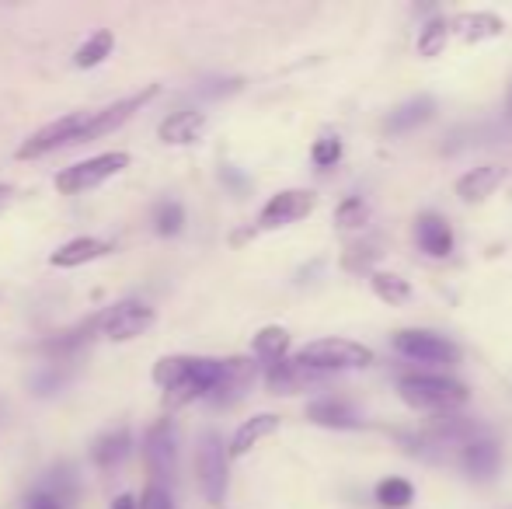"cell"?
<instances>
[{"instance_id": "6da1fadb", "label": "cell", "mask_w": 512, "mask_h": 509, "mask_svg": "<svg viewBox=\"0 0 512 509\" xmlns=\"http://www.w3.org/2000/svg\"><path fill=\"white\" fill-rule=\"evenodd\" d=\"M154 381L164 391V408H182L206 398L213 384L220 381V360L206 356H164L154 367Z\"/></svg>"}, {"instance_id": "7a4b0ae2", "label": "cell", "mask_w": 512, "mask_h": 509, "mask_svg": "<svg viewBox=\"0 0 512 509\" xmlns=\"http://www.w3.org/2000/svg\"><path fill=\"white\" fill-rule=\"evenodd\" d=\"M401 401L411 408H422V412H450L467 401V387L450 377H432V374H415L405 377L398 384Z\"/></svg>"}, {"instance_id": "3957f363", "label": "cell", "mask_w": 512, "mask_h": 509, "mask_svg": "<svg viewBox=\"0 0 512 509\" xmlns=\"http://www.w3.org/2000/svg\"><path fill=\"white\" fill-rule=\"evenodd\" d=\"M129 164H133V157H129L126 150H108V154L88 157V161L63 168L60 175L53 178V185H56V192H60V196H81V192L98 189V185L108 182L112 175L126 171Z\"/></svg>"}, {"instance_id": "277c9868", "label": "cell", "mask_w": 512, "mask_h": 509, "mask_svg": "<svg viewBox=\"0 0 512 509\" xmlns=\"http://www.w3.org/2000/svg\"><path fill=\"white\" fill-rule=\"evenodd\" d=\"M143 461H147V471L157 485H175V475H178V429H175V419H157L154 426L147 429L143 436Z\"/></svg>"}, {"instance_id": "5b68a950", "label": "cell", "mask_w": 512, "mask_h": 509, "mask_svg": "<svg viewBox=\"0 0 512 509\" xmlns=\"http://www.w3.org/2000/svg\"><path fill=\"white\" fill-rule=\"evenodd\" d=\"M297 363L317 370V374H324V370H349V367L363 370L373 363V353L363 342H352V339H317L300 349Z\"/></svg>"}, {"instance_id": "8992f818", "label": "cell", "mask_w": 512, "mask_h": 509, "mask_svg": "<svg viewBox=\"0 0 512 509\" xmlns=\"http://www.w3.org/2000/svg\"><path fill=\"white\" fill-rule=\"evenodd\" d=\"M227 443L216 429H206L199 436V450H196V475H199V489L213 506H220L227 499Z\"/></svg>"}, {"instance_id": "52a82bcc", "label": "cell", "mask_w": 512, "mask_h": 509, "mask_svg": "<svg viewBox=\"0 0 512 509\" xmlns=\"http://www.w3.org/2000/svg\"><path fill=\"white\" fill-rule=\"evenodd\" d=\"M84 126H88V112H70L56 123H46L18 147V161H35V157H46L60 147L84 143Z\"/></svg>"}, {"instance_id": "ba28073f", "label": "cell", "mask_w": 512, "mask_h": 509, "mask_svg": "<svg viewBox=\"0 0 512 509\" xmlns=\"http://www.w3.org/2000/svg\"><path fill=\"white\" fill-rule=\"evenodd\" d=\"M154 321H157V314L150 304H143V300H122V304L105 307L102 328H98V332L112 342H133V339H140L143 332H150Z\"/></svg>"}, {"instance_id": "9c48e42d", "label": "cell", "mask_w": 512, "mask_h": 509, "mask_svg": "<svg viewBox=\"0 0 512 509\" xmlns=\"http://www.w3.org/2000/svg\"><path fill=\"white\" fill-rule=\"evenodd\" d=\"M394 349L401 356L415 363H439V367H453L460 360V349L450 339L436 332H425V328H405V332L394 335Z\"/></svg>"}, {"instance_id": "30bf717a", "label": "cell", "mask_w": 512, "mask_h": 509, "mask_svg": "<svg viewBox=\"0 0 512 509\" xmlns=\"http://www.w3.org/2000/svg\"><path fill=\"white\" fill-rule=\"evenodd\" d=\"M157 84H150V88H143V91H136V95H129V98H119L115 105H105V109H95V112H88V126H84V140H98V136H108V133H115L122 123H129V119L136 116V112L143 109L147 102H154L157 98Z\"/></svg>"}, {"instance_id": "8fae6325", "label": "cell", "mask_w": 512, "mask_h": 509, "mask_svg": "<svg viewBox=\"0 0 512 509\" xmlns=\"http://www.w3.org/2000/svg\"><path fill=\"white\" fill-rule=\"evenodd\" d=\"M314 203H317V199H314V192H310V189H283L262 206V213H258V224H262L265 231L297 224V220L310 217Z\"/></svg>"}, {"instance_id": "7c38bea8", "label": "cell", "mask_w": 512, "mask_h": 509, "mask_svg": "<svg viewBox=\"0 0 512 509\" xmlns=\"http://www.w3.org/2000/svg\"><path fill=\"white\" fill-rule=\"evenodd\" d=\"M255 374H258L255 360H244V356L220 360V381L213 384V391L206 394V401H213V405H234V401L251 387Z\"/></svg>"}, {"instance_id": "4fadbf2b", "label": "cell", "mask_w": 512, "mask_h": 509, "mask_svg": "<svg viewBox=\"0 0 512 509\" xmlns=\"http://www.w3.org/2000/svg\"><path fill=\"white\" fill-rule=\"evenodd\" d=\"M206 133V116L199 109H182V112H171L161 126H157V136L171 147H189L196 143L199 136Z\"/></svg>"}, {"instance_id": "5bb4252c", "label": "cell", "mask_w": 512, "mask_h": 509, "mask_svg": "<svg viewBox=\"0 0 512 509\" xmlns=\"http://www.w3.org/2000/svg\"><path fill=\"white\" fill-rule=\"evenodd\" d=\"M502 182H506V168H499V164H478V168H471L467 175H460L457 196L464 199V203H485Z\"/></svg>"}, {"instance_id": "9a60e30c", "label": "cell", "mask_w": 512, "mask_h": 509, "mask_svg": "<svg viewBox=\"0 0 512 509\" xmlns=\"http://www.w3.org/2000/svg\"><path fill=\"white\" fill-rule=\"evenodd\" d=\"M112 252V241L105 238H74L67 241V245H60L53 255H49V265H56V269H77V265H88L95 262V258H105Z\"/></svg>"}, {"instance_id": "2e32d148", "label": "cell", "mask_w": 512, "mask_h": 509, "mask_svg": "<svg viewBox=\"0 0 512 509\" xmlns=\"http://www.w3.org/2000/svg\"><path fill=\"white\" fill-rule=\"evenodd\" d=\"M415 241H418V248L432 258H446L453 252L450 224H446L443 217H436V213H422V217L415 220Z\"/></svg>"}, {"instance_id": "e0dca14e", "label": "cell", "mask_w": 512, "mask_h": 509, "mask_svg": "<svg viewBox=\"0 0 512 509\" xmlns=\"http://www.w3.org/2000/svg\"><path fill=\"white\" fill-rule=\"evenodd\" d=\"M450 32H457L464 42H485V39H499L506 32V21L492 11H464L460 18L450 21Z\"/></svg>"}, {"instance_id": "ac0fdd59", "label": "cell", "mask_w": 512, "mask_h": 509, "mask_svg": "<svg viewBox=\"0 0 512 509\" xmlns=\"http://www.w3.org/2000/svg\"><path fill=\"white\" fill-rule=\"evenodd\" d=\"M265 381H269L276 394H297L317 381V370H310L297 360H279L265 367Z\"/></svg>"}, {"instance_id": "d6986e66", "label": "cell", "mask_w": 512, "mask_h": 509, "mask_svg": "<svg viewBox=\"0 0 512 509\" xmlns=\"http://www.w3.org/2000/svg\"><path fill=\"white\" fill-rule=\"evenodd\" d=\"M276 429H279V415H272V412L251 415V419H244V422H241V429L234 433L227 457H244V454H251V450H255L258 443L265 440V436L276 433Z\"/></svg>"}, {"instance_id": "ffe728a7", "label": "cell", "mask_w": 512, "mask_h": 509, "mask_svg": "<svg viewBox=\"0 0 512 509\" xmlns=\"http://www.w3.org/2000/svg\"><path fill=\"white\" fill-rule=\"evenodd\" d=\"M129 450H133V436H129V429L126 426L108 429V433H102L95 443H91V461H95L102 471H115L129 457Z\"/></svg>"}, {"instance_id": "44dd1931", "label": "cell", "mask_w": 512, "mask_h": 509, "mask_svg": "<svg viewBox=\"0 0 512 509\" xmlns=\"http://www.w3.org/2000/svg\"><path fill=\"white\" fill-rule=\"evenodd\" d=\"M460 464L471 478H492L499 471V443L495 440H471L460 450Z\"/></svg>"}, {"instance_id": "7402d4cb", "label": "cell", "mask_w": 512, "mask_h": 509, "mask_svg": "<svg viewBox=\"0 0 512 509\" xmlns=\"http://www.w3.org/2000/svg\"><path fill=\"white\" fill-rule=\"evenodd\" d=\"M432 112H436V102H432L429 95H418V98H411V102L401 105V109H394L391 116H387V126H384V129H387L391 136L408 133V129L429 123Z\"/></svg>"}, {"instance_id": "603a6c76", "label": "cell", "mask_w": 512, "mask_h": 509, "mask_svg": "<svg viewBox=\"0 0 512 509\" xmlns=\"http://www.w3.org/2000/svg\"><path fill=\"white\" fill-rule=\"evenodd\" d=\"M102 328V314H95L91 321H84V325H77V328H70V332H63V335H53V339H46L42 342V353L46 356H53V360H63V356H70V353H77V349L84 346V342L91 339V335Z\"/></svg>"}, {"instance_id": "cb8c5ba5", "label": "cell", "mask_w": 512, "mask_h": 509, "mask_svg": "<svg viewBox=\"0 0 512 509\" xmlns=\"http://www.w3.org/2000/svg\"><path fill=\"white\" fill-rule=\"evenodd\" d=\"M307 419L314 426H324V429H352L356 426V412H352L345 401L338 398H321V401H310L307 405Z\"/></svg>"}, {"instance_id": "d4e9b609", "label": "cell", "mask_w": 512, "mask_h": 509, "mask_svg": "<svg viewBox=\"0 0 512 509\" xmlns=\"http://www.w3.org/2000/svg\"><path fill=\"white\" fill-rule=\"evenodd\" d=\"M251 349H255V356L265 363V367L286 360V353H290V332H286L283 325H265L262 332L255 335Z\"/></svg>"}, {"instance_id": "484cf974", "label": "cell", "mask_w": 512, "mask_h": 509, "mask_svg": "<svg viewBox=\"0 0 512 509\" xmlns=\"http://www.w3.org/2000/svg\"><path fill=\"white\" fill-rule=\"evenodd\" d=\"M39 492L53 496L63 509H70V506H74V499H77V475H74V468H70V464H60V468H53L39 482Z\"/></svg>"}, {"instance_id": "4316f807", "label": "cell", "mask_w": 512, "mask_h": 509, "mask_svg": "<svg viewBox=\"0 0 512 509\" xmlns=\"http://www.w3.org/2000/svg\"><path fill=\"white\" fill-rule=\"evenodd\" d=\"M112 46H115V35L108 32V28H102V32H95L88 42H81V46H77L74 63H77V67H81V70L98 67V63H102L105 56L112 53Z\"/></svg>"}, {"instance_id": "83f0119b", "label": "cell", "mask_w": 512, "mask_h": 509, "mask_svg": "<svg viewBox=\"0 0 512 509\" xmlns=\"http://www.w3.org/2000/svg\"><path fill=\"white\" fill-rule=\"evenodd\" d=\"M370 290L377 293L384 304H405L411 297L408 279H401L398 272H373L370 276Z\"/></svg>"}, {"instance_id": "f1b7e54d", "label": "cell", "mask_w": 512, "mask_h": 509, "mask_svg": "<svg viewBox=\"0 0 512 509\" xmlns=\"http://www.w3.org/2000/svg\"><path fill=\"white\" fill-rule=\"evenodd\" d=\"M446 39H450V18H432L425 21V28L418 32V56L432 60L446 49Z\"/></svg>"}, {"instance_id": "f546056e", "label": "cell", "mask_w": 512, "mask_h": 509, "mask_svg": "<svg viewBox=\"0 0 512 509\" xmlns=\"http://www.w3.org/2000/svg\"><path fill=\"white\" fill-rule=\"evenodd\" d=\"M415 499V485L408 478H384L377 485V503L384 509H405Z\"/></svg>"}, {"instance_id": "4dcf8cb0", "label": "cell", "mask_w": 512, "mask_h": 509, "mask_svg": "<svg viewBox=\"0 0 512 509\" xmlns=\"http://www.w3.org/2000/svg\"><path fill=\"white\" fill-rule=\"evenodd\" d=\"M185 227V206L175 203V199H164V203H157L154 210V231L161 234V238H175V234H182Z\"/></svg>"}, {"instance_id": "1f68e13d", "label": "cell", "mask_w": 512, "mask_h": 509, "mask_svg": "<svg viewBox=\"0 0 512 509\" xmlns=\"http://www.w3.org/2000/svg\"><path fill=\"white\" fill-rule=\"evenodd\" d=\"M366 220H370V206H366L359 196H349L345 203H338V210H335V224L338 227L352 231V227H363Z\"/></svg>"}, {"instance_id": "d6a6232c", "label": "cell", "mask_w": 512, "mask_h": 509, "mask_svg": "<svg viewBox=\"0 0 512 509\" xmlns=\"http://www.w3.org/2000/svg\"><path fill=\"white\" fill-rule=\"evenodd\" d=\"M310 161L317 164V168H331V164L342 161V140L338 136H321V140L310 147Z\"/></svg>"}, {"instance_id": "836d02e7", "label": "cell", "mask_w": 512, "mask_h": 509, "mask_svg": "<svg viewBox=\"0 0 512 509\" xmlns=\"http://www.w3.org/2000/svg\"><path fill=\"white\" fill-rule=\"evenodd\" d=\"M377 255H380V248H377V245H356V248H349V255L342 258V269H349V272H363L366 265H370Z\"/></svg>"}, {"instance_id": "e575fe53", "label": "cell", "mask_w": 512, "mask_h": 509, "mask_svg": "<svg viewBox=\"0 0 512 509\" xmlns=\"http://www.w3.org/2000/svg\"><path fill=\"white\" fill-rule=\"evenodd\" d=\"M136 509H175V503H171L168 489L147 485V489H143V496H140V503H136Z\"/></svg>"}, {"instance_id": "d590c367", "label": "cell", "mask_w": 512, "mask_h": 509, "mask_svg": "<svg viewBox=\"0 0 512 509\" xmlns=\"http://www.w3.org/2000/svg\"><path fill=\"white\" fill-rule=\"evenodd\" d=\"M25 509H63L60 503H56L53 496H46V492H28V499H25Z\"/></svg>"}, {"instance_id": "8d00e7d4", "label": "cell", "mask_w": 512, "mask_h": 509, "mask_svg": "<svg viewBox=\"0 0 512 509\" xmlns=\"http://www.w3.org/2000/svg\"><path fill=\"white\" fill-rule=\"evenodd\" d=\"M18 199V189H14L11 182H0V213L11 210V203Z\"/></svg>"}, {"instance_id": "74e56055", "label": "cell", "mask_w": 512, "mask_h": 509, "mask_svg": "<svg viewBox=\"0 0 512 509\" xmlns=\"http://www.w3.org/2000/svg\"><path fill=\"white\" fill-rule=\"evenodd\" d=\"M112 509H136V499H133V496H119V499L112 503Z\"/></svg>"}, {"instance_id": "f35d334b", "label": "cell", "mask_w": 512, "mask_h": 509, "mask_svg": "<svg viewBox=\"0 0 512 509\" xmlns=\"http://www.w3.org/2000/svg\"><path fill=\"white\" fill-rule=\"evenodd\" d=\"M509 116H512V88H509Z\"/></svg>"}]
</instances>
